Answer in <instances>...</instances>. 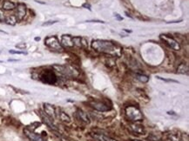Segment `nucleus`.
Wrapping results in <instances>:
<instances>
[{"mask_svg":"<svg viewBox=\"0 0 189 141\" xmlns=\"http://www.w3.org/2000/svg\"><path fill=\"white\" fill-rule=\"evenodd\" d=\"M92 47L97 51L108 54L112 57H119L122 53L120 47L111 41L106 40H93L92 42Z\"/></svg>","mask_w":189,"mask_h":141,"instance_id":"nucleus-1","label":"nucleus"},{"mask_svg":"<svg viewBox=\"0 0 189 141\" xmlns=\"http://www.w3.org/2000/svg\"><path fill=\"white\" fill-rule=\"evenodd\" d=\"M126 114L128 119L133 121H140L143 119V114L141 111L134 107V106H128L126 109Z\"/></svg>","mask_w":189,"mask_h":141,"instance_id":"nucleus-2","label":"nucleus"},{"mask_svg":"<svg viewBox=\"0 0 189 141\" xmlns=\"http://www.w3.org/2000/svg\"><path fill=\"white\" fill-rule=\"evenodd\" d=\"M45 44L50 49L56 51H62L64 49L62 45L59 43L58 38L56 36H50L45 39Z\"/></svg>","mask_w":189,"mask_h":141,"instance_id":"nucleus-3","label":"nucleus"},{"mask_svg":"<svg viewBox=\"0 0 189 141\" xmlns=\"http://www.w3.org/2000/svg\"><path fill=\"white\" fill-rule=\"evenodd\" d=\"M40 79L42 82H44L46 84L53 85L57 82V76L55 75V73L52 71L45 70L40 76Z\"/></svg>","mask_w":189,"mask_h":141,"instance_id":"nucleus-4","label":"nucleus"},{"mask_svg":"<svg viewBox=\"0 0 189 141\" xmlns=\"http://www.w3.org/2000/svg\"><path fill=\"white\" fill-rule=\"evenodd\" d=\"M160 39L171 49H173L174 51H179L180 50V46L178 43V41H176L173 38H171L167 35H160Z\"/></svg>","mask_w":189,"mask_h":141,"instance_id":"nucleus-5","label":"nucleus"},{"mask_svg":"<svg viewBox=\"0 0 189 141\" xmlns=\"http://www.w3.org/2000/svg\"><path fill=\"white\" fill-rule=\"evenodd\" d=\"M53 68L59 72V73H62L65 76H74L77 75L78 73L75 72V70H73L72 67L70 66H65V65H59V64H54Z\"/></svg>","mask_w":189,"mask_h":141,"instance_id":"nucleus-6","label":"nucleus"},{"mask_svg":"<svg viewBox=\"0 0 189 141\" xmlns=\"http://www.w3.org/2000/svg\"><path fill=\"white\" fill-rule=\"evenodd\" d=\"M26 15V6L24 4H18L16 6V17L17 21H21Z\"/></svg>","mask_w":189,"mask_h":141,"instance_id":"nucleus-7","label":"nucleus"},{"mask_svg":"<svg viewBox=\"0 0 189 141\" xmlns=\"http://www.w3.org/2000/svg\"><path fill=\"white\" fill-rule=\"evenodd\" d=\"M24 132H25V135L28 137V139L31 141H46L45 140V139H44L41 135L33 132L32 131L27 129V128H25V129L24 130Z\"/></svg>","mask_w":189,"mask_h":141,"instance_id":"nucleus-8","label":"nucleus"},{"mask_svg":"<svg viewBox=\"0 0 189 141\" xmlns=\"http://www.w3.org/2000/svg\"><path fill=\"white\" fill-rule=\"evenodd\" d=\"M62 46L68 47H73V42H72V37H71L70 35H63L61 38V43Z\"/></svg>","mask_w":189,"mask_h":141,"instance_id":"nucleus-9","label":"nucleus"},{"mask_svg":"<svg viewBox=\"0 0 189 141\" xmlns=\"http://www.w3.org/2000/svg\"><path fill=\"white\" fill-rule=\"evenodd\" d=\"M91 106L98 111H107L110 110V108L106 104L101 103V102H93V103H91Z\"/></svg>","mask_w":189,"mask_h":141,"instance_id":"nucleus-10","label":"nucleus"},{"mask_svg":"<svg viewBox=\"0 0 189 141\" xmlns=\"http://www.w3.org/2000/svg\"><path fill=\"white\" fill-rule=\"evenodd\" d=\"M44 108H45V111H46V115L51 117V119L56 118V111H55L54 106H52L51 105H49V104H45Z\"/></svg>","mask_w":189,"mask_h":141,"instance_id":"nucleus-11","label":"nucleus"},{"mask_svg":"<svg viewBox=\"0 0 189 141\" xmlns=\"http://www.w3.org/2000/svg\"><path fill=\"white\" fill-rule=\"evenodd\" d=\"M4 11H12L14 9H16V4L13 2L11 1H4L3 3V6H2Z\"/></svg>","mask_w":189,"mask_h":141,"instance_id":"nucleus-12","label":"nucleus"},{"mask_svg":"<svg viewBox=\"0 0 189 141\" xmlns=\"http://www.w3.org/2000/svg\"><path fill=\"white\" fill-rule=\"evenodd\" d=\"M188 66L186 64H180L178 66V68H177V73H180V74H186V75H188Z\"/></svg>","mask_w":189,"mask_h":141,"instance_id":"nucleus-13","label":"nucleus"},{"mask_svg":"<svg viewBox=\"0 0 189 141\" xmlns=\"http://www.w3.org/2000/svg\"><path fill=\"white\" fill-rule=\"evenodd\" d=\"M42 119H43L44 122H45V123H46L49 127H51V129H54V130H56V129H57V128L55 127L54 124H53L52 119H51V117H49L48 115H42Z\"/></svg>","mask_w":189,"mask_h":141,"instance_id":"nucleus-14","label":"nucleus"},{"mask_svg":"<svg viewBox=\"0 0 189 141\" xmlns=\"http://www.w3.org/2000/svg\"><path fill=\"white\" fill-rule=\"evenodd\" d=\"M4 22L9 25H15L17 22V19L16 16L14 15H9L7 17H5V20Z\"/></svg>","mask_w":189,"mask_h":141,"instance_id":"nucleus-15","label":"nucleus"},{"mask_svg":"<svg viewBox=\"0 0 189 141\" xmlns=\"http://www.w3.org/2000/svg\"><path fill=\"white\" fill-rule=\"evenodd\" d=\"M78 115H79V119H81V120H83L85 123H86V124H89L90 123V118H89V116L87 115V113H85V112H84L83 111H80L79 110L78 111Z\"/></svg>","mask_w":189,"mask_h":141,"instance_id":"nucleus-16","label":"nucleus"},{"mask_svg":"<svg viewBox=\"0 0 189 141\" xmlns=\"http://www.w3.org/2000/svg\"><path fill=\"white\" fill-rule=\"evenodd\" d=\"M93 137L98 141H117L115 140H113V139H111V138L107 137V136H105L103 134H94Z\"/></svg>","mask_w":189,"mask_h":141,"instance_id":"nucleus-17","label":"nucleus"},{"mask_svg":"<svg viewBox=\"0 0 189 141\" xmlns=\"http://www.w3.org/2000/svg\"><path fill=\"white\" fill-rule=\"evenodd\" d=\"M132 129L139 134H145V129L142 125H132Z\"/></svg>","mask_w":189,"mask_h":141,"instance_id":"nucleus-18","label":"nucleus"},{"mask_svg":"<svg viewBox=\"0 0 189 141\" xmlns=\"http://www.w3.org/2000/svg\"><path fill=\"white\" fill-rule=\"evenodd\" d=\"M135 77L139 81H140L142 83H147L149 81V77L146 76V75H143V74H137Z\"/></svg>","mask_w":189,"mask_h":141,"instance_id":"nucleus-19","label":"nucleus"},{"mask_svg":"<svg viewBox=\"0 0 189 141\" xmlns=\"http://www.w3.org/2000/svg\"><path fill=\"white\" fill-rule=\"evenodd\" d=\"M81 39L82 38L80 37H73L72 38V42H73V46L77 47H81L82 44H81Z\"/></svg>","mask_w":189,"mask_h":141,"instance_id":"nucleus-20","label":"nucleus"},{"mask_svg":"<svg viewBox=\"0 0 189 141\" xmlns=\"http://www.w3.org/2000/svg\"><path fill=\"white\" fill-rule=\"evenodd\" d=\"M60 118H61V119L63 120V121H65V122H70L71 120H70V118L64 113V112H61L60 113Z\"/></svg>","mask_w":189,"mask_h":141,"instance_id":"nucleus-21","label":"nucleus"},{"mask_svg":"<svg viewBox=\"0 0 189 141\" xmlns=\"http://www.w3.org/2000/svg\"><path fill=\"white\" fill-rule=\"evenodd\" d=\"M5 14H4V12L3 9H0V21L1 22H4L5 20Z\"/></svg>","mask_w":189,"mask_h":141,"instance_id":"nucleus-22","label":"nucleus"},{"mask_svg":"<svg viewBox=\"0 0 189 141\" xmlns=\"http://www.w3.org/2000/svg\"><path fill=\"white\" fill-rule=\"evenodd\" d=\"M158 79H160V80H162V81H165V82H173V83H178V81L177 80H174V79H167V78H161V77H156Z\"/></svg>","mask_w":189,"mask_h":141,"instance_id":"nucleus-23","label":"nucleus"},{"mask_svg":"<svg viewBox=\"0 0 189 141\" xmlns=\"http://www.w3.org/2000/svg\"><path fill=\"white\" fill-rule=\"evenodd\" d=\"M26 46H26V44H25V43H19V44L16 45L17 48H18V49H20V50H24V49H25Z\"/></svg>","mask_w":189,"mask_h":141,"instance_id":"nucleus-24","label":"nucleus"},{"mask_svg":"<svg viewBox=\"0 0 189 141\" xmlns=\"http://www.w3.org/2000/svg\"><path fill=\"white\" fill-rule=\"evenodd\" d=\"M58 23V21H47L44 24H42V26H49V25H52L54 24Z\"/></svg>","mask_w":189,"mask_h":141,"instance_id":"nucleus-25","label":"nucleus"},{"mask_svg":"<svg viewBox=\"0 0 189 141\" xmlns=\"http://www.w3.org/2000/svg\"><path fill=\"white\" fill-rule=\"evenodd\" d=\"M170 139L172 141H184L182 140L180 137L176 136V135H170Z\"/></svg>","mask_w":189,"mask_h":141,"instance_id":"nucleus-26","label":"nucleus"},{"mask_svg":"<svg viewBox=\"0 0 189 141\" xmlns=\"http://www.w3.org/2000/svg\"><path fill=\"white\" fill-rule=\"evenodd\" d=\"M9 52H10L11 54H26V52H24V51H13V50L9 51Z\"/></svg>","mask_w":189,"mask_h":141,"instance_id":"nucleus-27","label":"nucleus"},{"mask_svg":"<svg viewBox=\"0 0 189 141\" xmlns=\"http://www.w3.org/2000/svg\"><path fill=\"white\" fill-rule=\"evenodd\" d=\"M86 22H90V23H105L104 21H102V20H88V21H86Z\"/></svg>","mask_w":189,"mask_h":141,"instance_id":"nucleus-28","label":"nucleus"},{"mask_svg":"<svg viewBox=\"0 0 189 141\" xmlns=\"http://www.w3.org/2000/svg\"><path fill=\"white\" fill-rule=\"evenodd\" d=\"M83 7H85V8H86V9H88L89 11H91V5H90L89 4H87V3H85V4H83Z\"/></svg>","mask_w":189,"mask_h":141,"instance_id":"nucleus-29","label":"nucleus"},{"mask_svg":"<svg viewBox=\"0 0 189 141\" xmlns=\"http://www.w3.org/2000/svg\"><path fill=\"white\" fill-rule=\"evenodd\" d=\"M114 16H115V17L119 20V21H121V20H123V17H120L119 16V14H118V13H115L114 14Z\"/></svg>","mask_w":189,"mask_h":141,"instance_id":"nucleus-30","label":"nucleus"},{"mask_svg":"<svg viewBox=\"0 0 189 141\" xmlns=\"http://www.w3.org/2000/svg\"><path fill=\"white\" fill-rule=\"evenodd\" d=\"M182 20H178V21H171V22H167V24H175V23H180Z\"/></svg>","mask_w":189,"mask_h":141,"instance_id":"nucleus-31","label":"nucleus"},{"mask_svg":"<svg viewBox=\"0 0 189 141\" xmlns=\"http://www.w3.org/2000/svg\"><path fill=\"white\" fill-rule=\"evenodd\" d=\"M126 15L127 16V17H132V16L130 15V14H129V13H128L127 12H126Z\"/></svg>","mask_w":189,"mask_h":141,"instance_id":"nucleus-32","label":"nucleus"},{"mask_svg":"<svg viewBox=\"0 0 189 141\" xmlns=\"http://www.w3.org/2000/svg\"><path fill=\"white\" fill-rule=\"evenodd\" d=\"M35 40H36V41H39V40H40V38H35Z\"/></svg>","mask_w":189,"mask_h":141,"instance_id":"nucleus-33","label":"nucleus"},{"mask_svg":"<svg viewBox=\"0 0 189 141\" xmlns=\"http://www.w3.org/2000/svg\"><path fill=\"white\" fill-rule=\"evenodd\" d=\"M0 32H2V33H5V34H6V32H5V31H1V30H0Z\"/></svg>","mask_w":189,"mask_h":141,"instance_id":"nucleus-34","label":"nucleus"},{"mask_svg":"<svg viewBox=\"0 0 189 141\" xmlns=\"http://www.w3.org/2000/svg\"><path fill=\"white\" fill-rule=\"evenodd\" d=\"M133 141H140V140H133Z\"/></svg>","mask_w":189,"mask_h":141,"instance_id":"nucleus-35","label":"nucleus"},{"mask_svg":"<svg viewBox=\"0 0 189 141\" xmlns=\"http://www.w3.org/2000/svg\"><path fill=\"white\" fill-rule=\"evenodd\" d=\"M0 1H1V0H0Z\"/></svg>","mask_w":189,"mask_h":141,"instance_id":"nucleus-36","label":"nucleus"}]
</instances>
